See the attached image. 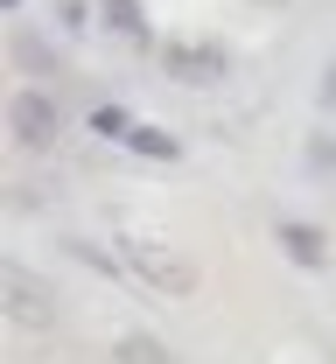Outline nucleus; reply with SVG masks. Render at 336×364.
<instances>
[{
  "instance_id": "obj_1",
  "label": "nucleus",
  "mask_w": 336,
  "mask_h": 364,
  "mask_svg": "<svg viewBox=\"0 0 336 364\" xmlns=\"http://www.w3.org/2000/svg\"><path fill=\"white\" fill-rule=\"evenodd\" d=\"M14 119H21V140H49V134H56V105L36 98V91H28V98H14Z\"/></svg>"
},
{
  "instance_id": "obj_2",
  "label": "nucleus",
  "mask_w": 336,
  "mask_h": 364,
  "mask_svg": "<svg viewBox=\"0 0 336 364\" xmlns=\"http://www.w3.org/2000/svg\"><path fill=\"white\" fill-rule=\"evenodd\" d=\"M281 238H288V252L301 259V267H323V245H315V231H308V225H288Z\"/></svg>"
}]
</instances>
